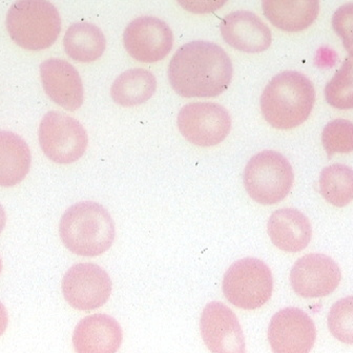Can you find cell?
<instances>
[{
	"label": "cell",
	"mask_w": 353,
	"mask_h": 353,
	"mask_svg": "<svg viewBox=\"0 0 353 353\" xmlns=\"http://www.w3.org/2000/svg\"><path fill=\"white\" fill-rule=\"evenodd\" d=\"M316 339V325L302 309L287 307L270 320L268 341L274 353H309Z\"/></svg>",
	"instance_id": "8fae6325"
},
{
	"label": "cell",
	"mask_w": 353,
	"mask_h": 353,
	"mask_svg": "<svg viewBox=\"0 0 353 353\" xmlns=\"http://www.w3.org/2000/svg\"><path fill=\"white\" fill-rule=\"evenodd\" d=\"M222 288L224 296L234 306L245 310L260 308L272 298V270L259 259L236 261L226 270Z\"/></svg>",
	"instance_id": "8992f818"
},
{
	"label": "cell",
	"mask_w": 353,
	"mask_h": 353,
	"mask_svg": "<svg viewBox=\"0 0 353 353\" xmlns=\"http://www.w3.org/2000/svg\"><path fill=\"white\" fill-rule=\"evenodd\" d=\"M31 150L14 132H0V186L12 188L25 179L31 168Z\"/></svg>",
	"instance_id": "d6986e66"
},
{
	"label": "cell",
	"mask_w": 353,
	"mask_h": 353,
	"mask_svg": "<svg viewBox=\"0 0 353 353\" xmlns=\"http://www.w3.org/2000/svg\"><path fill=\"white\" fill-rule=\"evenodd\" d=\"M341 279L342 272L336 261L322 254L302 256L290 272L292 290L306 299L329 296L336 290Z\"/></svg>",
	"instance_id": "7c38bea8"
},
{
	"label": "cell",
	"mask_w": 353,
	"mask_h": 353,
	"mask_svg": "<svg viewBox=\"0 0 353 353\" xmlns=\"http://www.w3.org/2000/svg\"><path fill=\"white\" fill-rule=\"evenodd\" d=\"M244 186L250 198L262 205H274L286 198L294 185V174L290 161L280 152L263 150L248 161Z\"/></svg>",
	"instance_id": "5b68a950"
},
{
	"label": "cell",
	"mask_w": 353,
	"mask_h": 353,
	"mask_svg": "<svg viewBox=\"0 0 353 353\" xmlns=\"http://www.w3.org/2000/svg\"><path fill=\"white\" fill-rule=\"evenodd\" d=\"M8 323H9V316H8L7 309H6L5 305L0 302V336L5 334Z\"/></svg>",
	"instance_id": "4316f807"
},
{
	"label": "cell",
	"mask_w": 353,
	"mask_h": 353,
	"mask_svg": "<svg viewBox=\"0 0 353 353\" xmlns=\"http://www.w3.org/2000/svg\"><path fill=\"white\" fill-rule=\"evenodd\" d=\"M316 91L312 80L302 73L283 72L274 76L261 96V112L272 128L290 130L312 114Z\"/></svg>",
	"instance_id": "7a4b0ae2"
},
{
	"label": "cell",
	"mask_w": 353,
	"mask_h": 353,
	"mask_svg": "<svg viewBox=\"0 0 353 353\" xmlns=\"http://www.w3.org/2000/svg\"><path fill=\"white\" fill-rule=\"evenodd\" d=\"M332 27L342 38L345 50L353 57V3H346L334 12Z\"/></svg>",
	"instance_id": "484cf974"
},
{
	"label": "cell",
	"mask_w": 353,
	"mask_h": 353,
	"mask_svg": "<svg viewBox=\"0 0 353 353\" xmlns=\"http://www.w3.org/2000/svg\"><path fill=\"white\" fill-rule=\"evenodd\" d=\"M123 340L119 323L108 314H93L82 319L73 334L77 353H117Z\"/></svg>",
	"instance_id": "2e32d148"
},
{
	"label": "cell",
	"mask_w": 353,
	"mask_h": 353,
	"mask_svg": "<svg viewBox=\"0 0 353 353\" xmlns=\"http://www.w3.org/2000/svg\"><path fill=\"white\" fill-rule=\"evenodd\" d=\"M63 46L65 53L72 59L78 62H93L103 55L106 40L97 26L77 22L66 31Z\"/></svg>",
	"instance_id": "ffe728a7"
},
{
	"label": "cell",
	"mask_w": 353,
	"mask_h": 353,
	"mask_svg": "<svg viewBox=\"0 0 353 353\" xmlns=\"http://www.w3.org/2000/svg\"><path fill=\"white\" fill-rule=\"evenodd\" d=\"M320 192L328 203L344 208L353 201V170L344 164L327 166L320 174Z\"/></svg>",
	"instance_id": "7402d4cb"
},
{
	"label": "cell",
	"mask_w": 353,
	"mask_h": 353,
	"mask_svg": "<svg viewBox=\"0 0 353 353\" xmlns=\"http://www.w3.org/2000/svg\"><path fill=\"white\" fill-rule=\"evenodd\" d=\"M157 80L150 72L132 69L118 76L110 88V95L115 103L124 108L145 103L154 96Z\"/></svg>",
	"instance_id": "44dd1931"
},
{
	"label": "cell",
	"mask_w": 353,
	"mask_h": 353,
	"mask_svg": "<svg viewBox=\"0 0 353 353\" xmlns=\"http://www.w3.org/2000/svg\"><path fill=\"white\" fill-rule=\"evenodd\" d=\"M202 339L212 353H246L245 339L238 318L221 302L206 305L200 321Z\"/></svg>",
	"instance_id": "4fadbf2b"
},
{
	"label": "cell",
	"mask_w": 353,
	"mask_h": 353,
	"mask_svg": "<svg viewBox=\"0 0 353 353\" xmlns=\"http://www.w3.org/2000/svg\"><path fill=\"white\" fill-rule=\"evenodd\" d=\"M182 136L190 143L210 148L224 141L232 128V118L224 106L212 102L186 104L176 118Z\"/></svg>",
	"instance_id": "ba28073f"
},
{
	"label": "cell",
	"mask_w": 353,
	"mask_h": 353,
	"mask_svg": "<svg viewBox=\"0 0 353 353\" xmlns=\"http://www.w3.org/2000/svg\"><path fill=\"white\" fill-rule=\"evenodd\" d=\"M6 223H7V216H6V212L3 210V205L0 204V234L3 232Z\"/></svg>",
	"instance_id": "83f0119b"
},
{
	"label": "cell",
	"mask_w": 353,
	"mask_h": 353,
	"mask_svg": "<svg viewBox=\"0 0 353 353\" xmlns=\"http://www.w3.org/2000/svg\"><path fill=\"white\" fill-rule=\"evenodd\" d=\"M1 270H3V261H1V258H0V272H1Z\"/></svg>",
	"instance_id": "f1b7e54d"
},
{
	"label": "cell",
	"mask_w": 353,
	"mask_h": 353,
	"mask_svg": "<svg viewBox=\"0 0 353 353\" xmlns=\"http://www.w3.org/2000/svg\"><path fill=\"white\" fill-rule=\"evenodd\" d=\"M331 334L347 345H353V296H346L331 307L328 314Z\"/></svg>",
	"instance_id": "cb8c5ba5"
},
{
	"label": "cell",
	"mask_w": 353,
	"mask_h": 353,
	"mask_svg": "<svg viewBox=\"0 0 353 353\" xmlns=\"http://www.w3.org/2000/svg\"><path fill=\"white\" fill-rule=\"evenodd\" d=\"M325 97L329 105L338 110L353 108V57H347L334 78L327 83Z\"/></svg>",
	"instance_id": "603a6c76"
},
{
	"label": "cell",
	"mask_w": 353,
	"mask_h": 353,
	"mask_svg": "<svg viewBox=\"0 0 353 353\" xmlns=\"http://www.w3.org/2000/svg\"><path fill=\"white\" fill-rule=\"evenodd\" d=\"M84 126L75 118L60 112H50L39 126L42 152L53 162L71 164L83 156L88 148Z\"/></svg>",
	"instance_id": "52a82bcc"
},
{
	"label": "cell",
	"mask_w": 353,
	"mask_h": 353,
	"mask_svg": "<svg viewBox=\"0 0 353 353\" xmlns=\"http://www.w3.org/2000/svg\"><path fill=\"white\" fill-rule=\"evenodd\" d=\"M40 76L44 92L52 101L70 112L81 108L83 84L75 66L65 60L52 58L42 62Z\"/></svg>",
	"instance_id": "5bb4252c"
},
{
	"label": "cell",
	"mask_w": 353,
	"mask_h": 353,
	"mask_svg": "<svg viewBox=\"0 0 353 353\" xmlns=\"http://www.w3.org/2000/svg\"><path fill=\"white\" fill-rule=\"evenodd\" d=\"M59 234L70 252L81 256H97L108 252L113 244L115 223L101 204L79 202L64 212Z\"/></svg>",
	"instance_id": "3957f363"
},
{
	"label": "cell",
	"mask_w": 353,
	"mask_h": 353,
	"mask_svg": "<svg viewBox=\"0 0 353 353\" xmlns=\"http://www.w3.org/2000/svg\"><path fill=\"white\" fill-rule=\"evenodd\" d=\"M126 52L137 61L152 63L164 59L172 51L174 35L168 23L152 16L132 20L123 35Z\"/></svg>",
	"instance_id": "30bf717a"
},
{
	"label": "cell",
	"mask_w": 353,
	"mask_h": 353,
	"mask_svg": "<svg viewBox=\"0 0 353 353\" xmlns=\"http://www.w3.org/2000/svg\"><path fill=\"white\" fill-rule=\"evenodd\" d=\"M221 34L230 47L244 53H260L272 44V32L260 17L250 11H236L222 19Z\"/></svg>",
	"instance_id": "9a60e30c"
},
{
	"label": "cell",
	"mask_w": 353,
	"mask_h": 353,
	"mask_svg": "<svg viewBox=\"0 0 353 353\" xmlns=\"http://www.w3.org/2000/svg\"><path fill=\"white\" fill-rule=\"evenodd\" d=\"M62 294L73 308L91 312L108 302L112 294V280L98 265L80 263L64 274Z\"/></svg>",
	"instance_id": "9c48e42d"
},
{
	"label": "cell",
	"mask_w": 353,
	"mask_h": 353,
	"mask_svg": "<svg viewBox=\"0 0 353 353\" xmlns=\"http://www.w3.org/2000/svg\"><path fill=\"white\" fill-rule=\"evenodd\" d=\"M6 25L17 46L29 51H41L57 40L61 32V17L49 1L22 0L11 6Z\"/></svg>",
	"instance_id": "277c9868"
},
{
	"label": "cell",
	"mask_w": 353,
	"mask_h": 353,
	"mask_svg": "<svg viewBox=\"0 0 353 353\" xmlns=\"http://www.w3.org/2000/svg\"><path fill=\"white\" fill-rule=\"evenodd\" d=\"M263 12L274 27L285 32H300L316 21L320 12L316 0H265Z\"/></svg>",
	"instance_id": "ac0fdd59"
},
{
	"label": "cell",
	"mask_w": 353,
	"mask_h": 353,
	"mask_svg": "<svg viewBox=\"0 0 353 353\" xmlns=\"http://www.w3.org/2000/svg\"><path fill=\"white\" fill-rule=\"evenodd\" d=\"M322 143L330 158L334 154L353 152V123L349 120L329 122L322 134Z\"/></svg>",
	"instance_id": "d4e9b609"
},
{
	"label": "cell",
	"mask_w": 353,
	"mask_h": 353,
	"mask_svg": "<svg viewBox=\"0 0 353 353\" xmlns=\"http://www.w3.org/2000/svg\"><path fill=\"white\" fill-rule=\"evenodd\" d=\"M168 80L178 95L210 98L223 94L232 81V60L220 46L192 41L182 46L168 65Z\"/></svg>",
	"instance_id": "6da1fadb"
},
{
	"label": "cell",
	"mask_w": 353,
	"mask_h": 353,
	"mask_svg": "<svg viewBox=\"0 0 353 353\" xmlns=\"http://www.w3.org/2000/svg\"><path fill=\"white\" fill-rule=\"evenodd\" d=\"M268 232L274 246L285 252H300L312 241L309 219L294 208H281L270 216Z\"/></svg>",
	"instance_id": "e0dca14e"
}]
</instances>
